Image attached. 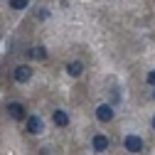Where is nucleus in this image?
<instances>
[{
    "label": "nucleus",
    "instance_id": "nucleus-3",
    "mask_svg": "<svg viewBox=\"0 0 155 155\" xmlns=\"http://www.w3.org/2000/svg\"><path fill=\"white\" fill-rule=\"evenodd\" d=\"M8 113L12 116L15 121H22V118H25V106L15 101V104H10V106H8Z\"/></svg>",
    "mask_w": 155,
    "mask_h": 155
},
{
    "label": "nucleus",
    "instance_id": "nucleus-7",
    "mask_svg": "<svg viewBox=\"0 0 155 155\" xmlns=\"http://www.w3.org/2000/svg\"><path fill=\"white\" fill-rule=\"evenodd\" d=\"M67 71H69L71 76H79V74L84 71V64H81V62H69V64H67Z\"/></svg>",
    "mask_w": 155,
    "mask_h": 155
},
{
    "label": "nucleus",
    "instance_id": "nucleus-1",
    "mask_svg": "<svg viewBox=\"0 0 155 155\" xmlns=\"http://www.w3.org/2000/svg\"><path fill=\"white\" fill-rule=\"evenodd\" d=\"M123 148L128 153H140L143 150V138H138V135H126L123 138Z\"/></svg>",
    "mask_w": 155,
    "mask_h": 155
},
{
    "label": "nucleus",
    "instance_id": "nucleus-9",
    "mask_svg": "<svg viewBox=\"0 0 155 155\" xmlns=\"http://www.w3.org/2000/svg\"><path fill=\"white\" fill-rule=\"evenodd\" d=\"M54 123H57V126H67V123H69V116H67L64 111H54Z\"/></svg>",
    "mask_w": 155,
    "mask_h": 155
},
{
    "label": "nucleus",
    "instance_id": "nucleus-2",
    "mask_svg": "<svg viewBox=\"0 0 155 155\" xmlns=\"http://www.w3.org/2000/svg\"><path fill=\"white\" fill-rule=\"evenodd\" d=\"M12 76H15V81H20V84H25V81L30 79V76H32V69H30L27 64H20V67H15Z\"/></svg>",
    "mask_w": 155,
    "mask_h": 155
},
{
    "label": "nucleus",
    "instance_id": "nucleus-8",
    "mask_svg": "<svg viewBox=\"0 0 155 155\" xmlns=\"http://www.w3.org/2000/svg\"><path fill=\"white\" fill-rule=\"evenodd\" d=\"M30 57H32V59H47V49L45 47H32Z\"/></svg>",
    "mask_w": 155,
    "mask_h": 155
},
{
    "label": "nucleus",
    "instance_id": "nucleus-11",
    "mask_svg": "<svg viewBox=\"0 0 155 155\" xmlns=\"http://www.w3.org/2000/svg\"><path fill=\"white\" fill-rule=\"evenodd\" d=\"M37 17H40V20H47V17H49V12H47L45 8H40V10H37Z\"/></svg>",
    "mask_w": 155,
    "mask_h": 155
},
{
    "label": "nucleus",
    "instance_id": "nucleus-14",
    "mask_svg": "<svg viewBox=\"0 0 155 155\" xmlns=\"http://www.w3.org/2000/svg\"><path fill=\"white\" fill-rule=\"evenodd\" d=\"M153 96H155V94H153Z\"/></svg>",
    "mask_w": 155,
    "mask_h": 155
},
{
    "label": "nucleus",
    "instance_id": "nucleus-6",
    "mask_svg": "<svg viewBox=\"0 0 155 155\" xmlns=\"http://www.w3.org/2000/svg\"><path fill=\"white\" fill-rule=\"evenodd\" d=\"M91 145H94V150H99V153H104V150L108 148V138H106V135H94V140H91Z\"/></svg>",
    "mask_w": 155,
    "mask_h": 155
},
{
    "label": "nucleus",
    "instance_id": "nucleus-4",
    "mask_svg": "<svg viewBox=\"0 0 155 155\" xmlns=\"http://www.w3.org/2000/svg\"><path fill=\"white\" fill-rule=\"evenodd\" d=\"M96 118H99V121H111L113 118V108L108 106V104H104V106H99V108H96Z\"/></svg>",
    "mask_w": 155,
    "mask_h": 155
},
{
    "label": "nucleus",
    "instance_id": "nucleus-13",
    "mask_svg": "<svg viewBox=\"0 0 155 155\" xmlns=\"http://www.w3.org/2000/svg\"><path fill=\"white\" fill-rule=\"evenodd\" d=\"M153 128H155V118H153Z\"/></svg>",
    "mask_w": 155,
    "mask_h": 155
},
{
    "label": "nucleus",
    "instance_id": "nucleus-5",
    "mask_svg": "<svg viewBox=\"0 0 155 155\" xmlns=\"http://www.w3.org/2000/svg\"><path fill=\"white\" fill-rule=\"evenodd\" d=\"M27 130L30 133H40L42 130V118H40V116H30V118H27Z\"/></svg>",
    "mask_w": 155,
    "mask_h": 155
},
{
    "label": "nucleus",
    "instance_id": "nucleus-12",
    "mask_svg": "<svg viewBox=\"0 0 155 155\" xmlns=\"http://www.w3.org/2000/svg\"><path fill=\"white\" fill-rule=\"evenodd\" d=\"M148 84H150V86H155V69H153V71H148Z\"/></svg>",
    "mask_w": 155,
    "mask_h": 155
},
{
    "label": "nucleus",
    "instance_id": "nucleus-10",
    "mask_svg": "<svg viewBox=\"0 0 155 155\" xmlns=\"http://www.w3.org/2000/svg\"><path fill=\"white\" fill-rule=\"evenodd\" d=\"M30 5V0H10V8L12 10H25Z\"/></svg>",
    "mask_w": 155,
    "mask_h": 155
}]
</instances>
